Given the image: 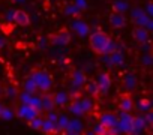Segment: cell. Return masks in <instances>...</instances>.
I'll list each match as a JSON object with an SVG mask.
<instances>
[{
  "label": "cell",
  "mask_w": 153,
  "mask_h": 135,
  "mask_svg": "<svg viewBox=\"0 0 153 135\" xmlns=\"http://www.w3.org/2000/svg\"><path fill=\"white\" fill-rule=\"evenodd\" d=\"M89 44L92 47V50L99 54V56H107L111 54L113 51H116L119 48V44L114 42L107 33L101 32V30H95L90 38H89Z\"/></svg>",
  "instance_id": "cell-1"
},
{
  "label": "cell",
  "mask_w": 153,
  "mask_h": 135,
  "mask_svg": "<svg viewBox=\"0 0 153 135\" xmlns=\"http://www.w3.org/2000/svg\"><path fill=\"white\" fill-rule=\"evenodd\" d=\"M30 78L36 84V89L44 92V93H47L53 87V78L47 71H35L30 74Z\"/></svg>",
  "instance_id": "cell-2"
},
{
  "label": "cell",
  "mask_w": 153,
  "mask_h": 135,
  "mask_svg": "<svg viewBox=\"0 0 153 135\" xmlns=\"http://www.w3.org/2000/svg\"><path fill=\"white\" fill-rule=\"evenodd\" d=\"M131 18H132V21L135 23L137 27H144L147 32L153 30V20L144 12V9H141L138 6L134 8L131 11Z\"/></svg>",
  "instance_id": "cell-3"
},
{
  "label": "cell",
  "mask_w": 153,
  "mask_h": 135,
  "mask_svg": "<svg viewBox=\"0 0 153 135\" xmlns=\"http://www.w3.org/2000/svg\"><path fill=\"white\" fill-rule=\"evenodd\" d=\"M132 120H134V116L131 113L120 111V114L117 117V123H116V129L119 131V134L131 135V132H132Z\"/></svg>",
  "instance_id": "cell-4"
},
{
  "label": "cell",
  "mask_w": 153,
  "mask_h": 135,
  "mask_svg": "<svg viewBox=\"0 0 153 135\" xmlns=\"http://www.w3.org/2000/svg\"><path fill=\"white\" fill-rule=\"evenodd\" d=\"M95 83L99 89V93H108V90L111 89V77L108 72H101Z\"/></svg>",
  "instance_id": "cell-5"
},
{
  "label": "cell",
  "mask_w": 153,
  "mask_h": 135,
  "mask_svg": "<svg viewBox=\"0 0 153 135\" xmlns=\"http://www.w3.org/2000/svg\"><path fill=\"white\" fill-rule=\"evenodd\" d=\"M71 42V35H69V32L68 30H60V32H57L54 36H51V44L53 45H56V47H65V45H68Z\"/></svg>",
  "instance_id": "cell-6"
},
{
  "label": "cell",
  "mask_w": 153,
  "mask_h": 135,
  "mask_svg": "<svg viewBox=\"0 0 153 135\" xmlns=\"http://www.w3.org/2000/svg\"><path fill=\"white\" fill-rule=\"evenodd\" d=\"M39 110H36V108H33V107H30V105H20V108H18V111H17V114L20 116V117H23V119H26L27 122H30L32 119H35V117H38L39 116Z\"/></svg>",
  "instance_id": "cell-7"
},
{
  "label": "cell",
  "mask_w": 153,
  "mask_h": 135,
  "mask_svg": "<svg viewBox=\"0 0 153 135\" xmlns=\"http://www.w3.org/2000/svg\"><path fill=\"white\" fill-rule=\"evenodd\" d=\"M20 99H21V102H23L24 105H30V107H33V108H36V110L41 111V98H39V96H36V95H33V93H26V92H23V93L20 95Z\"/></svg>",
  "instance_id": "cell-8"
},
{
  "label": "cell",
  "mask_w": 153,
  "mask_h": 135,
  "mask_svg": "<svg viewBox=\"0 0 153 135\" xmlns=\"http://www.w3.org/2000/svg\"><path fill=\"white\" fill-rule=\"evenodd\" d=\"M98 123H101L104 128H113V126H116V123H117V116L116 114H113V113H102V114H99V122Z\"/></svg>",
  "instance_id": "cell-9"
},
{
  "label": "cell",
  "mask_w": 153,
  "mask_h": 135,
  "mask_svg": "<svg viewBox=\"0 0 153 135\" xmlns=\"http://www.w3.org/2000/svg\"><path fill=\"white\" fill-rule=\"evenodd\" d=\"M146 122H144V116H135L132 120V132L131 135H140L144 129H146Z\"/></svg>",
  "instance_id": "cell-10"
},
{
  "label": "cell",
  "mask_w": 153,
  "mask_h": 135,
  "mask_svg": "<svg viewBox=\"0 0 153 135\" xmlns=\"http://www.w3.org/2000/svg\"><path fill=\"white\" fill-rule=\"evenodd\" d=\"M71 27H72L76 33H78L80 36H87L89 32H90V27H89L87 23H84L83 20H74L72 24H71Z\"/></svg>",
  "instance_id": "cell-11"
},
{
  "label": "cell",
  "mask_w": 153,
  "mask_h": 135,
  "mask_svg": "<svg viewBox=\"0 0 153 135\" xmlns=\"http://www.w3.org/2000/svg\"><path fill=\"white\" fill-rule=\"evenodd\" d=\"M14 24L21 26V27L29 26V24H30V17H29V14H27V12H24V11H15Z\"/></svg>",
  "instance_id": "cell-12"
},
{
  "label": "cell",
  "mask_w": 153,
  "mask_h": 135,
  "mask_svg": "<svg viewBox=\"0 0 153 135\" xmlns=\"http://www.w3.org/2000/svg\"><path fill=\"white\" fill-rule=\"evenodd\" d=\"M110 24L114 27V29H123L126 26V17L125 14H113L110 17Z\"/></svg>",
  "instance_id": "cell-13"
},
{
  "label": "cell",
  "mask_w": 153,
  "mask_h": 135,
  "mask_svg": "<svg viewBox=\"0 0 153 135\" xmlns=\"http://www.w3.org/2000/svg\"><path fill=\"white\" fill-rule=\"evenodd\" d=\"M53 102H54V107H65L69 102V95L66 92L60 90V92L53 95Z\"/></svg>",
  "instance_id": "cell-14"
},
{
  "label": "cell",
  "mask_w": 153,
  "mask_h": 135,
  "mask_svg": "<svg viewBox=\"0 0 153 135\" xmlns=\"http://www.w3.org/2000/svg\"><path fill=\"white\" fill-rule=\"evenodd\" d=\"M65 132H75V134H81L83 132V123L80 119H69L68 126Z\"/></svg>",
  "instance_id": "cell-15"
},
{
  "label": "cell",
  "mask_w": 153,
  "mask_h": 135,
  "mask_svg": "<svg viewBox=\"0 0 153 135\" xmlns=\"http://www.w3.org/2000/svg\"><path fill=\"white\" fill-rule=\"evenodd\" d=\"M108 57H110V62H111L113 66H122L125 63V54H123V51L120 48H117L116 51L108 54Z\"/></svg>",
  "instance_id": "cell-16"
},
{
  "label": "cell",
  "mask_w": 153,
  "mask_h": 135,
  "mask_svg": "<svg viewBox=\"0 0 153 135\" xmlns=\"http://www.w3.org/2000/svg\"><path fill=\"white\" fill-rule=\"evenodd\" d=\"M123 86L126 87V90H134L137 87V77L134 72H126L123 75Z\"/></svg>",
  "instance_id": "cell-17"
},
{
  "label": "cell",
  "mask_w": 153,
  "mask_h": 135,
  "mask_svg": "<svg viewBox=\"0 0 153 135\" xmlns=\"http://www.w3.org/2000/svg\"><path fill=\"white\" fill-rule=\"evenodd\" d=\"M134 38H135L140 44L149 42V32H147L144 27H135V29H134Z\"/></svg>",
  "instance_id": "cell-18"
},
{
  "label": "cell",
  "mask_w": 153,
  "mask_h": 135,
  "mask_svg": "<svg viewBox=\"0 0 153 135\" xmlns=\"http://www.w3.org/2000/svg\"><path fill=\"white\" fill-rule=\"evenodd\" d=\"M41 110H45L47 113L54 110V102H53V96L51 95H44L41 98Z\"/></svg>",
  "instance_id": "cell-19"
},
{
  "label": "cell",
  "mask_w": 153,
  "mask_h": 135,
  "mask_svg": "<svg viewBox=\"0 0 153 135\" xmlns=\"http://www.w3.org/2000/svg\"><path fill=\"white\" fill-rule=\"evenodd\" d=\"M119 108H120V111H123V113H131L132 108H134L132 99H131L129 96H123V98L120 99V102H119Z\"/></svg>",
  "instance_id": "cell-20"
},
{
  "label": "cell",
  "mask_w": 153,
  "mask_h": 135,
  "mask_svg": "<svg viewBox=\"0 0 153 135\" xmlns=\"http://www.w3.org/2000/svg\"><path fill=\"white\" fill-rule=\"evenodd\" d=\"M80 105H81L83 113H84V114H89V113H92L93 108H95V101H93L92 98H83V99H80Z\"/></svg>",
  "instance_id": "cell-21"
},
{
  "label": "cell",
  "mask_w": 153,
  "mask_h": 135,
  "mask_svg": "<svg viewBox=\"0 0 153 135\" xmlns=\"http://www.w3.org/2000/svg\"><path fill=\"white\" fill-rule=\"evenodd\" d=\"M68 122H69V117L66 114H59L57 122H56V131H57V134L65 132V129L68 126Z\"/></svg>",
  "instance_id": "cell-22"
},
{
  "label": "cell",
  "mask_w": 153,
  "mask_h": 135,
  "mask_svg": "<svg viewBox=\"0 0 153 135\" xmlns=\"http://www.w3.org/2000/svg\"><path fill=\"white\" fill-rule=\"evenodd\" d=\"M69 113L74 114L75 117L84 116V113H83V110H81V105H80V99H74V101L69 104Z\"/></svg>",
  "instance_id": "cell-23"
},
{
  "label": "cell",
  "mask_w": 153,
  "mask_h": 135,
  "mask_svg": "<svg viewBox=\"0 0 153 135\" xmlns=\"http://www.w3.org/2000/svg\"><path fill=\"white\" fill-rule=\"evenodd\" d=\"M41 129H42L45 134H48V135H51V134H57V131H56V123H54V122H51V120H48L47 117L42 120Z\"/></svg>",
  "instance_id": "cell-24"
},
{
  "label": "cell",
  "mask_w": 153,
  "mask_h": 135,
  "mask_svg": "<svg viewBox=\"0 0 153 135\" xmlns=\"http://www.w3.org/2000/svg\"><path fill=\"white\" fill-rule=\"evenodd\" d=\"M128 3L125 2V0H116V2L113 3V9L116 14H125L128 11Z\"/></svg>",
  "instance_id": "cell-25"
},
{
  "label": "cell",
  "mask_w": 153,
  "mask_h": 135,
  "mask_svg": "<svg viewBox=\"0 0 153 135\" xmlns=\"http://www.w3.org/2000/svg\"><path fill=\"white\" fill-rule=\"evenodd\" d=\"M138 111H144V113H147V111H150L152 110V102L149 101V99H138V102L134 105Z\"/></svg>",
  "instance_id": "cell-26"
},
{
  "label": "cell",
  "mask_w": 153,
  "mask_h": 135,
  "mask_svg": "<svg viewBox=\"0 0 153 135\" xmlns=\"http://www.w3.org/2000/svg\"><path fill=\"white\" fill-rule=\"evenodd\" d=\"M23 89H24V92H26V93H33V95H35V93H36V90H38V89H36V84L33 83V80H32L30 77L24 81Z\"/></svg>",
  "instance_id": "cell-27"
},
{
  "label": "cell",
  "mask_w": 153,
  "mask_h": 135,
  "mask_svg": "<svg viewBox=\"0 0 153 135\" xmlns=\"http://www.w3.org/2000/svg\"><path fill=\"white\" fill-rule=\"evenodd\" d=\"M65 14H66V15H71V17H76V15L80 14V11L76 9V6H75L74 3H69V5L65 8Z\"/></svg>",
  "instance_id": "cell-28"
},
{
  "label": "cell",
  "mask_w": 153,
  "mask_h": 135,
  "mask_svg": "<svg viewBox=\"0 0 153 135\" xmlns=\"http://www.w3.org/2000/svg\"><path fill=\"white\" fill-rule=\"evenodd\" d=\"M0 117H2L3 120H12L14 119V111L11 108H5L2 110V113H0Z\"/></svg>",
  "instance_id": "cell-29"
},
{
  "label": "cell",
  "mask_w": 153,
  "mask_h": 135,
  "mask_svg": "<svg viewBox=\"0 0 153 135\" xmlns=\"http://www.w3.org/2000/svg\"><path fill=\"white\" fill-rule=\"evenodd\" d=\"M42 120H44V119L38 116V117H35V119H32V120L29 122V126H30V128H33V129H41Z\"/></svg>",
  "instance_id": "cell-30"
},
{
  "label": "cell",
  "mask_w": 153,
  "mask_h": 135,
  "mask_svg": "<svg viewBox=\"0 0 153 135\" xmlns=\"http://www.w3.org/2000/svg\"><path fill=\"white\" fill-rule=\"evenodd\" d=\"M95 135H107V128H104L101 123H96L93 126V131H92Z\"/></svg>",
  "instance_id": "cell-31"
},
{
  "label": "cell",
  "mask_w": 153,
  "mask_h": 135,
  "mask_svg": "<svg viewBox=\"0 0 153 135\" xmlns=\"http://www.w3.org/2000/svg\"><path fill=\"white\" fill-rule=\"evenodd\" d=\"M87 92H89L90 95H93V96L99 95V89H98V86H96V83H95V81L87 83Z\"/></svg>",
  "instance_id": "cell-32"
},
{
  "label": "cell",
  "mask_w": 153,
  "mask_h": 135,
  "mask_svg": "<svg viewBox=\"0 0 153 135\" xmlns=\"http://www.w3.org/2000/svg\"><path fill=\"white\" fill-rule=\"evenodd\" d=\"M74 5L76 6V9H78L80 12L87 8V2H86V0H74Z\"/></svg>",
  "instance_id": "cell-33"
},
{
  "label": "cell",
  "mask_w": 153,
  "mask_h": 135,
  "mask_svg": "<svg viewBox=\"0 0 153 135\" xmlns=\"http://www.w3.org/2000/svg\"><path fill=\"white\" fill-rule=\"evenodd\" d=\"M143 63H144V66H152L153 57H152L150 51H149V53H144V56H143Z\"/></svg>",
  "instance_id": "cell-34"
},
{
  "label": "cell",
  "mask_w": 153,
  "mask_h": 135,
  "mask_svg": "<svg viewBox=\"0 0 153 135\" xmlns=\"http://www.w3.org/2000/svg\"><path fill=\"white\" fill-rule=\"evenodd\" d=\"M144 122H146V126H147V128L152 126V123H153V113H152V111H147V113H146Z\"/></svg>",
  "instance_id": "cell-35"
},
{
  "label": "cell",
  "mask_w": 153,
  "mask_h": 135,
  "mask_svg": "<svg viewBox=\"0 0 153 135\" xmlns=\"http://www.w3.org/2000/svg\"><path fill=\"white\" fill-rule=\"evenodd\" d=\"M14 17H15V11H14V9H11V11L6 12V21H8V23L14 24Z\"/></svg>",
  "instance_id": "cell-36"
},
{
  "label": "cell",
  "mask_w": 153,
  "mask_h": 135,
  "mask_svg": "<svg viewBox=\"0 0 153 135\" xmlns=\"http://www.w3.org/2000/svg\"><path fill=\"white\" fill-rule=\"evenodd\" d=\"M5 93H6L9 98L17 96V90H15V87H6V89H5Z\"/></svg>",
  "instance_id": "cell-37"
},
{
  "label": "cell",
  "mask_w": 153,
  "mask_h": 135,
  "mask_svg": "<svg viewBox=\"0 0 153 135\" xmlns=\"http://www.w3.org/2000/svg\"><path fill=\"white\" fill-rule=\"evenodd\" d=\"M144 12H146V14H147V15L152 18V15H153V6H152V3H149V5H147V9H146Z\"/></svg>",
  "instance_id": "cell-38"
},
{
  "label": "cell",
  "mask_w": 153,
  "mask_h": 135,
  "mask_svg": "<svg viewBox=\"0 0 153 135\" xmlns=\"http://www.w3.org/2000/svg\"><path fill=\"white\" fill-rule=\"evenodd\" d=\"M102 62H104L107 66H110V68L113 66V65H111V62H110V57H108V54H107V56H102Z\"/></svg>",
  "instance_id": "cell-39"
},
{
  "label": "cell",
  "mask_w": 153,
  "mask_h": 135,
  "mask_svg": "<svg viewBox=\"0 0 153 135\" xmlns=\"http://www.w3.org/2000/svg\"><path fill=\"white\" fill-rule=\"evenodd\" d=\"M62 135H81V134H75V132H62Z\"/></svg>",
  "instance_id": "cell-40"
},
{
  "label": "cell",
  "mask_w": 153,
  "mask_h": 135,
  "mask_svg": "<svg viewBox=\"0 0 153 135\" xmlns=\"http://www.w3.org/2000/svg\"><path fill=\"white\" fill-rule=\"evenodd\" d=\"M3 47H5V39H3V38H0V50H2Z\"/></svg>",
  "instance_id": "cell-41"
},
{
  "label": "cell",
  "mask_w": 153,
  "mask_h": 135,
  "mask_svg": "<svg viewBox=\"0 0 153 135\" xmlns=\"http://www.w3.org/2000/svg\"><path fill=\"white\" fill-rule=\"evenodd\" d=\"M44 45H47V39H44V38H42V41H41V48H42Z\"/></svg>",
  "instance_id": "cell-42"
},
{
  "label": "cell",
  "mask_w": 153,
  "mask_h": 135,
  "mask_svg": "<svg viewBox=\"0 0 153 135\" xmlns=\"http://www.w3.org/2000/svg\"><path fill=\"white\" fill-rule=\"evenodd\" d=\"M14 2H15V3H24L26 0H14Z\"/></svg>",
  "instance_id": "cell-43"
},
{
  "label": "cell",
  "mask_w": 153,
  "mask_h": 135,
  "mask_svg": "<svg viewBox=\"0 0 153 135\" xmlns=\"http://www.w3.org/2000/svg\"><path fill=\"white\" fill-rule=\"evenodd\" d=\"M84 135H95V134H93V132L90 131V132H87V134H84Z\"/></svg>",
  "instance_id": "cell-44"
},
{
  "label": "cell",
  "mask_w": 153,
  "mask_h": 135,
  "mask_svg": "<svg viewBox=\"0 0 153 135\" xmlns=\"http://www.w3.org/2000/svg\"><path fill=\"white\" fill-rule=\"evenodd\" d=\"M2 110H3V105H2V104H0V113H2Z\"/></svg>",
  "instance_id": "cell-45"
}]
</instances>
